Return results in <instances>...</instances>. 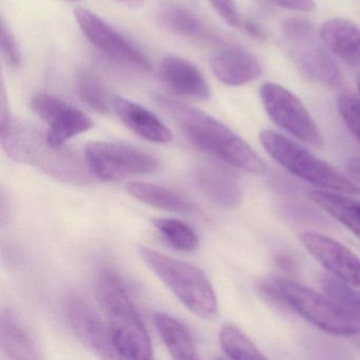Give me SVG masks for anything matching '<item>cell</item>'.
Returning a JSON list of instances; mask_svg holds the SVG:
<instances>
[{
  "instance_id": "1",
  "label": "cell",
  "mask_w": 360,
  "mask_h": 360,
  "mask_svg": "<svg viewBox=\"0 0 360 360\" xmlns=\"http://www.w3.org/2000/svg\"><path fill=\"white\" fill-rule=\"evenodd\" d=\"M0 138L8 157L20 163L29 164L43 170L58 180L73 184H86L90 181L87 162L72 150L56 148L33 128L18 123L10 113L5 88L1 87Z\"/></svg>"
},
{
  "instance_id": "2",
  "label": "cell",
  "mask_w": 360,
  "mask_h": 360,
  "mask_svg": "<svg viewBox=\"0 0 360 360\" xmlns=\"http://www.w3.org/2000/svg\"><path fill=\"white\" fill-rule=\"evenodd\" d=\"M157 103L198 148L246 172L261 174L266 169L256 151L222 122L165 96H158Z\"/></svg>"
},
{
  "instance_id": "3",
  "label": "cell",
  "mask_w": 360,
  "mask_h": 360,
  "mask_svg": "<svg viewBox=\"0 0 360 360\" xmlns=\"http://www.w3.org/2000/svg\"><path fill=\"white\" fill-rule=\"evenodd\" d=\"M96 294L108 318L113 343L121 358L153 359L150 337L120 280L109 271L101 274L96 281Z\"/></svg>"
},
{
  "instance_id": "4",
  "label": "cell",
  "mask_w": 360,
  "mask_h": 360,
  "mask_svg": "<svg viewBox=\"0 0 360 360\" xmlns=\"http://www.w3.org/2000/svg\"><path fill=\"white\" fill-rule=\"evenodd\" d=\"M139 252L147 266L189 311L203 319H212L217 315L218 300L216 292L201 269L146 246L141 248Z\"/></svg>"
},
{
  "instance_id": "5",
  "label": "cell",
  "mask_w": 360,
  "mask_h": 360,
  "mask_svg": "<svg viewBox=\"0 0 360 360\" xmlns=\"http://www.w3.org/2000/svg\"><path fill=\"white\" fill-rule=\"evenodd\" d=\"M261 145L282 167L305 182L326 191L342 193H358L357 185L342 172L288 136L265 129L260 132Z\"/></svg>"
},
{
  "instance_id": "6",
  "label": "cell",
  "mask_w": 360,
  "mask_h": 360,
  "mask_svg": "<svg viewBox=\"0 0 360 360\" xmlns=\"http://www.w3.org/2000/svg\"><path fill=\"white\" fill-rule=\"evenodd\" d=\"M288 309L302 316L313 326L336 336H355L360 332L356 323L332 298L324 292L285 277L274 278Z\"/></svg>"
},
{
  "instance_id": "7",
  "label": "cell",
  "mask_w": 360,
  "mask_h": 360,
  "mask_svg": "<svg viewBox=\"0 0 360 360\" xmlns=\"http://www.w3.org/2000/svg\"><path fill=\"white\" fill-rule=\"evenodd\" d=\"M85 160L92 176L102 181L153 174L160 167L159 160L150 153L120 143H89Z\"/></svg>"
},
{
  "instance_id": "8",
  "label": "cell",
  "mask_w": 360,
  "mask_h": 360,
  "mask_svg": "<svg viewBox=\"0 0 360 360\" xmlns=\"http://www.w3.org/2000/svg\"><path fill=\"white\" fill-rule=\"evenodd\" d=\"M260 98L267 115L278 127L309 146H323L315 121L295 94L278 84L265 83L260 88Z\"/></svg>"
},
{
  "instance_id": "9",
  "label": "cell",
  "mask_w": 360,
  "mask_h": 360,
  "mask_svg": "<svg viewBox=\"0 0 360 360\" xmlns=\"http://www.w3.org/2000/svg\"><path fill=\"white\" fill-rule=\"evenodd\" d=\"M75 18L86 39L107 58L141 70H151L146 54L102 18L85 8H77Z\"/></svg>"
},
{
  "instance_id": "10",
  "label": "cell",
  "mask_w": 360,
  "mask_h": 360,
  "mask_svg": "<svg viewBox=\"0 0 360 360\" xmlns=\"http://www.w3.org/2000/svg\"><path fill=\"white\" fill-rule=\"evenodd\" d=\"M31 108L49 126L46 139L56 148L64 147L69 140L94 127L89 115L52 94H34L31 98Z\"/></svg>"
},
{
  "instance_id": "11",
  "label": "cell",
  "mask_w": 360,
  "mask_h": 360,
  "mask_svg": "<svg viewBox=\"0 0 360 360\" xmlns=\"http://www.w3.org/2000/svg\"><path fill=\"white\" fill-rule=\"evenodd\" d=\"M66 313L73 332L87 349L103 359L121 358L113 343L109 324L82 297L72 295L66 301Z\"/></svg>"
},
{
  "instance_id": "12",
  "label": "cell",
  "mask_w": 360,
  "mask_h": 360,
  "mask_svg": "<svg viewBox=\"0 0 360 360\" xmlns=\"http://www.w3.org/2000/svg\"><path fill=\"white\" fill-rule=\"evenodd\" d=\"M299 241L333 277L360 288V258L345 244L313 231L301 233Z\"/></svg>"
},
{
  "instance_id": "13",
  "label": "cell",
  "mask_w": 360,
  "mask_h": 360,
  "mask_svg": "<svg viewBox=\"0 0 360 360\" xmlns=\"http://www.w3.org/2000/svg\"><path fill=\"white\" fill-rule=\"evenodd\" d=\"M112 109L128 129L148 142L167 144L174 139L169 128L155 113L138 103L115 96Z\"/></svg>"
},
{
  "instance_id": "14",
  "label": "cell",
  "mask_w": 360,
  "mask_h": 360,
  "mask_svg": "<svg viewBox=\"0 0 360 360\" xmlns=\"http://www.w3.org/2000/svg\"><path fill=\"white\" fill-rule=\"evenodd\" d=\"M162 82L172 91L193 100L206 101L212 96L210 85L195 65L179 56H167L160 66Z\"/></svg>"
},
{
  "instance_id": "15",
  "label": "cell",
  "mask_w": 360,
  "mask_h": 360,
  "mask_svg": "<svg viewBox=\"0 0 360 360\" xmlns=\"http://www.w3.org/2000/svg\"><path fill=\"white\" fill-rule=\"evenodd\" d=\"M197 188L210 201L222 207L233 208L242 200V188L233 174L216 165H202L193 172Z\"/></svg>"
},
{
  "instance_id": "16",
  "label": "cell",
  "mask_w": 360,
  "mask_h": 360,
  "mask_svg": "<svg viewBox=\"0 0 360 360\" xmlns=\"http://www.w3.org/2000/svg\"><path fill=\"white\" fill-rule=\"evenodd\" d=\"M210 66L221 83L233 87L252 83L262 73L258 60L238 48H226L217 52L210 60Z\"/></svg>"
},
{
  "instance_id": "17",
  "label": "cell",
  "mask_w": 360,
  "mask_h": 360,
  "mask_svg": "<svg viewBox=\"0 0 360 360\" xmlns=\"http://www.w3.org/2000/svg\"><path fill=\"white\" fill-rule=\"evenodd\" d=\"M320 39L343 62L360 68V28L345 18H333L322 25Z\"/></svg>"
},
{
  "instance_id": "18",
  "label": "cell",
  "mask_w": 360,
  "mask_h": 360,
  "mask_svg": "<svg viewBox=\"0 0 360 360\" xmlns=\"http://www.w3.org/2000/svg\"><path fill=\"white\" fill-rule=\"evenodd\" d=\"M0 349L10 359L32 360L39 358L30 333L9 309L1 311Z\"/></svg>"
},
{
  "instance_id": "19",
  "label": "cell",
  "mask_w": 360,
  "mask_h": 360,
  "mask_svg": "<svg viewBox=\"0 0 360 360\" xmlns=\"http://www.w3.org/2000/svg\"><path fill=\"white\" fill-rule=\"evenodd\" d=\"M126 191L139 201L174 214H189L195 212L191 200L172 189L146 182H129Z\"/></svg>"
},
{
  "instance_id": "20",
  "label": "cell",
  "mask_w": 360,
  "mask_h": 360,
  "mask_svg": "<svg viewBox=\"0 0 360 360\" xmlns=\"http://www.w3.org/2000/svg\"><path fill=\"white\" fill-rule=\"evenodd\" d=\"M155 328L174 359H198L197 347L191 330L176 318L158 311L153 316Z\"/></svg>"
},
{
  "instance_id": "21",
  "label": "cell",
  "mask_w": 360,
  "mask_h": 360,
  "mask_svg": "<svg viewBox=\"0 0 360 360\" xmlns=\"http://www.w3.org/2000/svg\"><path fill=\"white\" fill-rule=\"evenodd\" d=\"M159 20L164 28L174 34L193 41L212 39L207 27L193 12L176 4H164L159 10Z\"/></svg>"
},
{
  "instance_id": "22",
  "label": "cell",
  "mask_w": 360,
  "mask_h": 360,
  "mask_svg": "<svg viewBox=\"0 0 360 360\" xmlns=\"http://www.w3.org/2000/svg\"><path fill=\"white\" fill-rule=\"evenodd\" d=\"M309 198L360 239V202L349 199L345 193L326 189L311 191Z\"/></svg>"
},
{
  "instance_id": "23",
  "label": "cell",
  "mask_w": 360,
  "mask_h": 360,
  "mask_svg": "<svg viewBox=\"0 0 360 360\" xmlns=\"http://www.w3.org/2000/svg\"><path fill=\"white\" fill-rule=\"evenodd\" d=\"M302 72L315 83L324 87L335 88L340 85L341 72L332 56L322 48H311L299 58Z\"/></svg>"
},
{
  "instance_id": "24",
  "label": "cell",
  "mask_w": 360,
  "mask_h": 360,
  "mask_svg": "<svg viewBox=\"0 0 360 360\" xmlns=\"http://www.w3.org/2000/svg\"><path fill=\"white\" fill-rule=\"evenodd\" d=\"M219 340L224 353L233 359H266L252 339L236 324H224L219 333Z\"/></svg>"
},
{
  "instance_id": "25",
  "label": "cell",
  "mask_w": 360,
  "mask_h": 360,
  "mask_svg": "<svg viewBox=\"0 0 360 360\" xmlns=\"http://www.w3.org/2000/svg\"><path fill=\"white\" fill-rule=\"evenodd\" d=\"M77 91L84 104L98 115H108L112 108L106 87L94 73L82 71L77 77Z\"/></svg>"
},
{
  "instance_id": "26",
  "label": "cell",
  "mask_w": 360,
  "mask_h": 360,
  "mask_svg": "<svg viewBox=\"0 0 360 360\" xmlns=\"http://www.w3.org/2000/svg\"><path fill=\"white\" fill-rule=\"evenodd\" d=\"M323 292L332 298L356 323L360 324V288L324 276L321 280Z\"/></svg>"
},
{
  "instance_id": "27",
  "label": "cell",
  "mask_w": 360,
  "mask_h": 360,
  "mask_svg": "<svg viewBox=\"0 0 360 360\" xmlns=\"http://www.w3.org/2000/svg\"><path fill=\"white\" fill-rule=\"evenodd\" d=\"M153 225L168 243L181 252H193L199 248V238L186 223L176 219L160 218Z\"/></svg>"
},
{
  "instance_id": "28",
  "label": "cell",
  "mask_w": 360,
  "mask_h": 360,
  "mask_svg": "<svg viewBox=\"0 0 360 360\" xmlns=\"http://www.w3.org/2000/svg\"><path fill=\"white\" fill-rule=\"evenodd\" d=\"M337 105L345 125L360 142V96L343 92L339 96Z\"/></svg>"
},
{
  "instance_id": "29",
  "label": "cell",
  "mask_w": 360,
  "mask_h": 360,
  "mask_svg": "<svg viewBox=\"0 0 360 360\" xmlns=\"http://www.w3.org/2000/svg\"><path fill=\"white\" fill-rule=\"evenodd\" d=\"M0 45L1 52L6 63L12 68H20L22 66V58L20 46L5 20H1V31H0Z\"/></svg>"
},
{
  "instance_id": "30",
  "label": "cell",
  "mask_w": 360,
  "mask_h": 360,
  "mask_svg": "<svg viewBox=\"0 0 360 360\" xmlns=\"http://www.w3.org/2000/svg\"><path fill=\"white\" fill-rule=\"evenodd\" d=\"M283 33L290 41L303 43L309 41L315 35V28L309 20L292 18L284 22Z\"/></svg>"
},
{
  "instance_id": "31",
  "label": "cell",
  "mask_w": 360,
  "mask_h": 360,
  "mask_svg": "<svg viewBox=\"0 0 360 360\" xmlns=\"http://www.w3.org/2000/svg\"><path fill=\"white\" fill-rule=\"evenodd\" d=\"M256 286L258 294L269 304L276 307H281V309H288L275 279H260L257 282Z\"/></svg>"
},
{
  "instance_id": "32",
  "label": "cell",
  "mask_w": 360,
  "mask_h": 360,
  "mask_svg": "<svg viewBox=\"0 0 360 360\" xmlns=\"http://www.w3.org/2000/svg\"><path fill=\"white\" fill-rule=\"evenodd\" d=\"M214 11L233 28L241 26L242 20L233 0H210Z\"/></svg>"
},
{
  "instance_id": "33",
  "label": "cell",
  "mask_w": 360,
  "mask_h": 360,
  "mask_svg": "<svg viewBox=\"0 0 360 360\" xmlns=\"http://www.w3.org/2000/svg\"><path fill=\"white\" fill-rule=\"evenodd\" d=\"M271 1L284 9L303 12V13L314 11L316 8L315 0H271Z\"/></svg>"
},
{
  "instance_id": "34",
  "label": "cell",
  "mask_w": 360,
  "mask_h": 360,
  "mask_svg": "<svg viewBox=\"0 0 360 360\" xmlns=\"http://www.w3.org/2000/svg\"><path fill=\"white\" fill-rule=\"evenodd\" d=\"M241 26H243L244 30L252 39H257V41H264L266 39V34H265L263 29L259 25H257L254 20L246 18V20H242Z\"/></svg>"
},
{
  "instance_id": "35",
  "label": "cell",
  "mask_w": 360,
  "mask_h": 360,
  "mask_svg": "<svg viewBox=\"0 0 360 360\" xmlns=\"http://www.w3.org/2000/svg\"><path fill=\"white\" fill-rule=\"evenodd\" d=\"M276 264L279 267L281 271H286V273H295L297 269L296 263L292 260L290 257L286 256V255H278L275 259Z\"/></svg>"
},
{
  "instance_id": "36",
  "label": "cell",
  "mask_w": 360,
  "mask_h": 360,
  "mask_svg": "<svg viewBox=\"0 0 360 360\" xmlns=\"http://www.w3.org/2000/svg\"><path fill=\"white\" fill-rule=\"evenodd\" d=\"M347 170L349 176L360 184V158L349 159L347 164Z\"/></svg>"
},
{
  "instance_id": "37",
  "label": "cell",
  "mask_w": 360,
  "mask_h": 360,
  "mask_svg": "<svg viewBox=\"0 0 360 360\" xmlns=\"http://www.w3.org/2000/svg\"><path fill=\"white\" fill-rule=\"evenodd\" d=\"M113 1L130 9H140L145 4V0H113Z\"/></svg>"
},
{
  "instance_id": "38",
  "label": "cell",
  "mask_w": 360,
  "mask_h": 360,
  "mask_svg": "<svg viewBox=\"0 0 360 360\" xmlns=\"http://www.w3.org/2000/svg\"><path fill=\"white\" fill-rule=\"evenodd\" d=\"M356 84H357L358 94H359L360 96V75H358L357 79H356Z\"/></svg>"
},
{
  "instance_id": "39",
  "label": "cell",
  "mask_w": 360,
  "mask_h": 360,
  "mask_svg": "<svg viewBox=\"0 0 360 360\" xmlns=\"http://www.w3.org/2000/svg\"><path fill=\"white\" fill-rule=\"evenodd\" d=\"M355 336L358 337L357 345H358V347H359V349H360V332L358 333V334H356Z\"/></svg>"
},
{
  "instance_id": "40",
  "label": "cell",
  "mask_w": 360,
  "mask_h": 360,
  "mask_svg": "<svg viewBox=\"0 0 360 360\" xmlns=\"http://www.w3.org/2000/svg\"><path fill=\"white\" fill-rule=\"evenodd\" d=\"M65 1H71V3H77V1H79V0H65Z\"/></svg>"
}]
</instances>
